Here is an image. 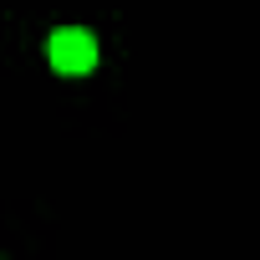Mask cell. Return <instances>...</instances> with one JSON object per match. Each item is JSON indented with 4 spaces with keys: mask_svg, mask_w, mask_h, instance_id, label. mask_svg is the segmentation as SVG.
I'll list each match as a JSON object with an SVG mask.
<instances>
[{
    "mask_svg": "<svg viewBox=\"0 0 260 260\" xmlns=\"http://www.w3.org/2000/svg\"><path fill=\"white\" fill-rule=\"evenodd\" d=\"M46 56H51V67H56L61 77H82V72H92V67H97V41H92V31L61 26V31L51 36Z\"/></svg>",
    "mask_w": 260,
    "mask_h": 260,
    "instance_id": "1",
    "label": "cell"
}]
</instances>
